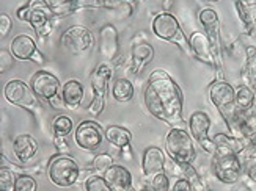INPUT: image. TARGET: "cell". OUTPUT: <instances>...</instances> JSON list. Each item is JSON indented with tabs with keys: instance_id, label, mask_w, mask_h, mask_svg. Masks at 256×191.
Segmentation results:
<instances>
[{
	"instance_id": "cell-1",
	"label": "cell",
	"mask_w": 256,
	"mask_h": 191,
	"mask_svg": "<svg viewBox=\"0 0 256 191\" xmlns=\"http://www.w3.org/2000/svg\"><path fill=\"white\" fill-rule=\"evenodd\" d=\"M144 107L150 113L165 124L180 127L182 124L184 94L173 78L164 69H154L143 91Z\"/></svg>"
},
{
	"instance_id": "cell-2",
	"label": "cell",
	"mask_w": 256,
	"mask_h": 191,
	"mask_svg": "<svg viewBox=\"0 0 256 191\" xmlns=\"http://www.w3.org/2000/svg\"><path fill=\"white\" fill-rule=\"evenodd\" d=\"M16 16L19 20L35 30L40 41H46L52 33V6L48 0H28L26 5L18 8Z\"/></svg>"
},
{
	"instance_id": "cell-3",
	"label": "cell",
	"mask_w": 256,
	"mask_h": 191,
	"mask_svg": "<svg viewBox=\"0 0 256 191\" xmlns=\"http://www.w3.org/2000/svg\"><path fill=\"white\" fill-rule=\"evenodd\" d=\"M165 149L172 160L178 165H192L196 159V151L190 133H187L182 127H172L165 138Z\"/></svg>"
},
{
	"instance_id": "cell-4",
	"label": "cell",
	"mask_w": 256,
	"mask_h": 191,
	"mask_svg": "<svg viewBox=\"0 0 256 191\" xmlns=\"http://www.w3.org/2000/svg\"><path fill=\"white\" fill-rule=\"evenodd\" d=\"M152 31L154 35L158 36L159 39L168 41L176 44L182 52H186L187 55H192L190 50V42L186 38L184 31L180 25L178 19L172 14V13H159L152 19Z\"/></svg>"
},
{
	"instance_id": "cell-5",
	"label": "cell",
	"mask_w": 256,
	"mask_h": 191,
	"mask_svg": "<svg viewBox=\"0 0 256 191\" xmlns=\"http://www.w3.org/2000/svg\"><path fill=\"white\" fill-rule=\"evenodd\" d=\"M48 176L57 187H71L80 176V168L70 154L54 155L48 165Z\"/></svg>"
},
{
	"instance_id": "cell-6",
	"label": "cell",
	"mask_w": 256,
	"mask_h": 191,
	"mask_svg": "<svg viewBox=\"0 0 256 191\" xmlns=\"http://www.w3.org/2000/svg\"><path fill=\"white\" fill-rule=\"evenodd\" d=\"M198 19L204 28L206 36L210 42V49L214 53L216 60V71H217V80H224V58H222V39H220V20L217 13L212 8H203L198 13Z\"/></svg>"
},
{
	"instance_id": "cell-7",
	"label": "cell",
	"mask_w": 256,
	"mask_h": 191,
	"mask_svg": "<svg viewBox=\"0 0 256 191\" xmlns=\"http://www.w3.org/2000/svg\"><path fill=\"white\" fill-rule=\"evenodd\" d=\"M115 67L108 63H101L92 75V89H93V100L88 105V113L98 118L102 113L106 107V99L108 93V82L114 75Z\"/></svg>"
},
{
	"instance_id": "cell-8",
	"label": "cell",
	"mask_w": 256,
	"mask_h": 191,
	"mask_svg": "<svg viewBox=\"0 0 256 191\" xmlns=\"http://www.w3.org/2000/svg\"><path fill=\"white\" fill-rule=\"evenodd\" d=\"M5 99L10 104H13L16 107H22L26 108L30 113H33L35 116H40L41 113V104L38 96L33 93V89L30 85H27L22 80H10L5 85L4 89Z\"/></svg>"
},
{
	"instance_id": "cell-9",
	"label": "cell",
	"mask_w": 256,
	"mask_h": 191,
	"mask_svg": "<svg viewBox=\"0 0 256 191\" xmlns=\"http://www.w3.org/2000/svg\"><path fill=\"white\" fill-rule=\"evenodd\" d=\"M209 97L212 100V104L216 105V108L220 111V115L224 116L228 126L231 119L238 113L236 89L225 80H216L209 86Z\"/></svg>"
},
{
	"instance_id": "cell-10",
	"label": "cell",
	"mask_w": 256,
	"mask_h": 191,
	"mask_svg": "<svg viewBox=\"0 0 256 191\" xmlns=\"http://www.w3.org/2000/svg\"><path fill=\"white\" fill-rule=\"evenodd\" d=\"M60 46L68 53L82 55L93 47V35L84 25H72L62 33Z\"/></svg>"
},
{
	"instance_id": "cell-11",
	"label": "cell",
	"mask_w": 256,
	"mask_h": 191,
	"mask_svg": "<svg viewBox=\"0 0 256 191\" xmlns=\"http://www.w3.org/2000/svg\"><path fill=\"white\" fill-rule=\"evenodd\" d=\"M106 138V132L94 121H84L74 132V141L84 151H96L101 148Z\"/></svg>"
},
{
	"instance_id": "cell-12",
	"label": "cell",
	"mask_w": 256,
	"mask_h": 191,
	"mask_svg": "<svg viewBox=\"0 0 256 191\" xmlns=\"http://www.w3.org/2000/svg\"><path fill=\"white\" fill-rule=\"evenodd\" d=\"M214 174L222 184L234 185L242 174V163L239 155H214Z\"/></svg>"
},
{
	"instance_id": "cell-13",
	"label": "cell",
	"mask_w": 256,
	"mask_h": 191,
	"mask_svg": "<svg viewBox=\"0 0 256 191\" xmlns=\"http://www.w3.org/2000/svg\"><path fill=\"white\" fill-rule=\"evenodd\" d=\"M188 129H190L192 138L202 146V148L214 155L216 154V144L209 138V129H210V118L204 111H195L188 119Z\"/></svg>"
},
{
	"instance_id": "cell-14",
	"label": "cell",
	"mask_w": 256,
	"mask_h": 191,
	"mask_svg": "<svg viewBox=\"0 0 256 191\" xmlns=\"http://www.w3.org/2000/svg\"><path fill=\"white\" fill-rule=\"evenodd\" d=\"M30 86L38 99L46 100V102L60 93V80L48 71H38L33 74L30 78Z\"/></svg>"
},
{
	"instance_id": "cell-15",
	"label": "cell",
	"mask_w": 256,
	"mask_h": 191,
	"mask_svg": "<svg viewBox=\"0 0 256 191\" xmlns=\"http://www.w3.org/2000/svg\"><path fill=\"white\" fill-rule=\"evenodd\" d=\"M120 53V41H118V30L115 25L107 24L99 30V55L106 60V63L116 61Z\"/></svg>"
},
{
	"instance_id": "cell-16",
	"label": "cell",
	"mask_w": 256,
	"mask_h": 191,
	"mask_svg": "<svg viewBox=\"0 0 256 191\" xmlns=\"http://www.w3.org/2000/svg\"><path fill=\"white\" fill-rule=\"evenodd\" d=\"M188 42H190V50H192L194 58H196L198 61H202L208 66L216 67L214 53H212V49H210V42L206 36V33L194 31L190 38H188Z\"/></svg>"
},
{
	"instance_id": "cell-17",
	"label": "cell",
	"mask_w": 256,
	"mask_h": 191,
	"mask_svg": "<svg viewBox=\"0 0 256 191\" xmlns=\"http://www.w3.org/2000/svg\"><path fill=\"white\" fill-rule=\"evenodd\" d=\"M143 174L146 179H152L158 174H162L165 170V155L158 146H150L143 152Z\"/></svg>"
},
{
	"instance_id": "cell-18",
	"label": "cell",
	"mask_w": 256,
	"mask_h": 191,
	"mask_svg": "<svg viewBox=\"0 0 256 191\" xmlns=\"http://www.w3.org/2000/svg\"><path fill=\"white\" fill-rule=\"evenodd\" d=\"M104 179L114 191H130L132 190V174L126 166L114 165L104 173Z\"/></svg>"
},
{
	"instance_id": "cell-19",
	"label": "cell",
	"mask_w": 256,
	"mask_h": 191,
	"mask_svg": "<svg viewBox=\"0 0 256 191\" xmlns=\"http://www.w3.org/2000/svg\"><path fill=\"white\" fill-rule=\"evenodd\" d=\"M152 58H154V49L148 42L132 44V50H130V72H132V75H138L144 67L151 63Z\"/></svg>"
},
{
	"instance_id": "cell-20",
	"label": "cell",
	"mask_w": 256,
	"mask_h": 191,
	"mask_svg": "<svg viewBox=\"0 0 256 191\" xmlns=\"http://www.w3.org/2000/svg\"><path fill=\"white\" fill-rule=\"evenodd\" d=\"M13 152L20 163H27L36 155L38 141L28 133H20L13 141Z\"/></svg>"
},
{
	"instance_id": "cell-21",
	"label": "cell",
	"mask_w": 256,
	"mask_h": 191,
	"mask_svg": "<svg viewBox=\"0 0 256 191\" xmlns=\"http://www.w3.org/2000/svg\"><path fill=\"white\" fill-rule=\"evenodd\" d=\"M10 52L13 53V57L16 60L32 61V58L35 57V53L38 52V46H36V42L33 41V38L27 35H18L10 44Z\"/></svg>"
},
{
	"instance_id": "cell-22",
	"label": "cell",
	"mask_w": 256,
	"mask_h": 191,
	"mask_svg": "<svg viewBox=\"0 0 256 191\" xmlns=\"http://www.w3.org/2000/svg\"><path fill=\"white\" fill-rule=\"evenodd\" d=\"M216 144L214 155H239L246 149V143L238 137H231L226 133H216L212 138Z\"/></svg>"
},
{
	"instance_id": "cell-23",
	"label": "cell",
	"mask_w": 256,
	"mask_h": 191,
	"mask_svg": "<svg viewBox=\"0 0 256 191\" xmlns=\"http://www.w3.org/2000/svg\"><path fill=\"white\" fill-rule=\"evenodd\" d=\"M84 97H85V88L79 80H74V78H71V80H68L63 85L62 99H63L66 108L77 110L82 105Z\"/></svg>"
},
{
	"instance_id": "cell-24",
	"label": "cell",
	"mask_w": 256,
	"mask_h": 191,
	"mask_svg": "<svg viewBox=\"0 0 256 191\" xmlns=\"http://www.w3.org/2000/svg\"><path fill=\"white\" fill-rule=\"evenodd\" d=\"M106 140L116 149H123L132 141V133L121 126H108L106 129Z\"/></svg>"
},
{
	"instance_id": "cell-25",
	"label": "cell",
	"mask_w": 256,
	"mask_h": 191,
	"mask_svg": "<svg viewBox=\"0 0 256 191\" xmlns=\"http://www.w3.org/2000/svg\"><path fill=\"white\" fill-rule=\"evenodd\" d=\"M136 94L134 83L126 77H118L112 85V97L116 102H129Z\"/></svg>"
},
{
	"instance_id": "cell-26",
	"label": "cell",
	"mask_w": 256,
	"mask_h": 191,
	"mask_svg": "<svg viewBox=\"0 0 256 191\" xmlns=\"http://www.w3.org/2000/svg\"><path fill=\"white\" fill-rule=\"evenodd\" d=\"M254 104V91L248 85H240L236 89V107L239 111H252Z\"/></svg>"
},
{
	"instance_id": "cell-27",
	"label": "cell",
	"mask_w": 256,
	"mask_h": 191,
	"mask_svg": "<svg viewBox=\"0 0 256 191\" xmlns=\"http://www.w3.org/2000/svg\"><path fill=\"white\" fill-rule=\"evenodd\" d=\"M244 78L253 91H256V47L247 49V58L246 64H244Z\"/></svg>"
},
{
	"instance_id": "cell-28",
	"label": "cell",
	"mask_w": 256,
	"mask_h": 191,
	"mask_svg": "<svg viewBox=\"0 0 256 191\" xmlns=\"http://www.w3.org/2000/svg\"><path fill=\"white\" fill-rule=\"evenodd\" d=\"M52 133L54 137L57 138H66L68 135L72 132V127H74V122L70 116L66 115H58L52 119Z\"/></svg>"
},
{
	"instance_id": "cell-29",
	"label": "cell",
	"mask_w": 256,
	"mask_h": 191,
	"mask_svg": "<svg viewBox=\"0 0 256 191\" xmlns=\"http://www.w3.org/2000/svg\"><path fill=\"white\" fill-rule=\"evenodd\" d=\"M110 166H114V159L110 154H99L96 155L94 159L92 160V165H90V170L92 171H99V173H106Z\"/></svg>"
},
{
	"instance_id": "cell-30",
	"label": "cell",
	"mask_w": 256,
	"mask_h": 191,
	"mask_svg": "<svg viewBox=\"0 0 256 191\" xmlns=\"http://www.w3.org/2000/svg\"><path fill=\"white\" fill-rule=\"evenodd\" d=\"M16 177L6 166L0 168V191H14Z\"/></svg>"
},
{
	"instance_id": "cell-31",
	"label": "cell",
	"mask_w": 256,
	"mask_h": 191,
	"mask_svg": "<svg viewBox=\"0 0 256 191\" xmlns=\"http://www.w3.org/2000/svg\"><path fill=\"white\" fill-rule=\"evenodd\" d=\"M85 190L86 191H114L107 184L104 176H92L85 182Z\"/></svg>"
},
{
	"instance_id": "cell-32",
	"label": "cell",
	"mask_w": 256,
	"mask_h": 191,
	"mask_svg": "<svg viewBox=\"0 0 256 191\" xmlns=\"http://www.w3.org/2000/svg\"><path fill=\"white\" fill-rule=\"evenodd\" d=\"M150 190L151 191H168L170 190V181L164 173L158 174L156 177L151 179L150 182Z\"/></svg>"
},
{
	"instance_id": "cell-33",
	"label": "cell",
	"mask_w": 256,
	"mask_h": 191,
	"mask_svg": "<svg viewBox=\"0 0 256 191\" xmlns=\"http://www.w3.org/2000/svg\"><path fill=\"white\" fill-rule=\"evenodd\" d=\"M14 60L16 58L13 57V53L8 52L6 49L0 50V72L5 74L6 71H10L14 64Z\"/></svg>"
},
{
	"instance_id": "cell-34",
	"label": "cell",
	"mask_w": 256,
	"mask_h": 191,
	"mask_svg": "<svg viewBox=\"0 0 256 191\" xmlns=\"http://www.w3.org/2000/svg\"><path fill=\"white\" fill-rule=\"evenodd\" d=\"M11 27H13V20H11V17L8 14L4 13L2 16H0V36L5 38L11 31Z\"/></svg>"
},
{
	"instance_id": "cell-35",
	"label": "cell",
	"mask_w": 256,
	"mask_h": 191,
	"mask_svg": "<svg viewBox=\"0 0 256 191\" xmlns=\"http://www.w3.org/2000/svg\"><path fill=\"white\" fill-rule=\"evenodd\" d=\"M172 191H194V190H192V184L188 182L186 177H181L174 182Z\"/></svg>"
},
{
	"instance_id": "cell-36",
	"label": "cell",
	"mask_w": 256,
	"mask_h": 191,
	"mask_svg": "<svg viewBox=\"0 0 256 191\" xmlns=\"http://www.w3.org/2000/svg\"><path fill=\"white\" fill-rule=\"evenodd\" d=\"M49 105H50L54 110H64V108H66V105H64V102H63V99H62V94H58V96H55L54 99H50V100H49Z\"/></svg>"
},
{
	"instance_id": "cell-37",
	"label": "cell",
	"mask_w": 256,
	"mask_h": 191,
	"mask_svg": "<svg viewBox=\"0 0 256 191\" xmlns=\"http://www.w3.org/2000/svg\"><path fill=\"white\" fill-rule=\"evenodd\" d=\"M120 155H121V159H124V160H132V148H130V144L124 146L123 149H120Z\"/></svg>"
},
{
	"instance_id": "cell-38",
	"label": "cell",
	"mask_w": 256,
	"mask_h": 191,
	"mask_svg": "<svg viewBox=\"0 0 256 191\" xmlns=\"http://www.w3.org/2000/svg\"><path fill=\"white\" fill-rule=\"evenodd\" d=\"M140 42H148V36H146V33H144V31H138L132 39V44H140Z\"/></svg>"
},
{
	"instance_id": "cell-39",
	"label": "cell",
	"mask_w": 256,
	"mask_h": 191,
	"mask_svg": "<svg viewBox=\"0 0 256 191\" xmlns=\"http://www.w3.org/2000/svg\"><path fill=\"white\" fill-rule=\"evenodd\" d=\"M54 143H55V146H57V149H60V151H62L63 154H66V152H68V148H66L64 138H57V137H55Z\"/></svg>"
},
{
	"instance_id": "cell-40",
	"label": "cell",
	"mask_w": 256,
	"mask_h": 191,
	"mask_svg": "<svg viewBox=\"0 0 256 191\" xmlns=\"http://www.w3.org/2000/svg\"><path fill=\"white\" fill-rule=\"evenodd\" d=\"M239 3H242L246 8H248L250 11L252 9H256V0H238Z\"/></svg>"
},
{
	"instance_id": "cell-41",
	"label": "cell",
	"mask_w": 256,
	"mask_h": 191,
	"mask_svg": "<svg viewBox=\"0 0 256 191\" xmlns=\"http://www.w3.org/2000/svg\"><path fill=\"white\" fill-rule=\"evenodd\" d=\"M32 61H35L36 64H44V63H46V58H44V55L38 50V52L35 53V57L32 58Z\"/></svg>"
},
{
	"instance_id": "cell-42",
	"label": "cell",
	"mask_w": 256,
	"mask_h": 191,
	"mask_svg": "<svg viewBox=\"0 0 256 191\" xmlns=\"http://www.w3.org/2000/svg\"><path fill=\"white\" fill-rule=\"evenodd\" d=\"M244 141H247V143L252 146V148H256V130H254L253 133H250L248 137H247L246 140H244Z\"/></svg>"
},
{
	"instance_id": "cell-43",
	"label": "cell",
	"mask_w": 256,
	"mask_h": 191,
	"mask_svg": "<svg viewBox=\"0 0 256 191\" xmlns=\"http://www.w3.org/2000/svg\"><path fill=\"white\" fill-rule=\"evenodd\" d=\"M248 177H250V181H253L256 184V165L253 168H250V171H248Z\"/></svg>"
},
{
	"instance_id": "cell-44",
	"label": "cell",
	"mask_w": 256,
	"mask_h": 191,
	"mask_svg": "<svg viewBox=\"0 0 256 191\" xmlns=\"http://www.w3.org/2000/svg\"><path fill=\"white\" fill-rule=\"evenodd\" d=\"M208 2H218V0H208Z\"/></svg>"
},
{
	"instance_id": "cell-45",
	"label": "cell",
	"mask_w": 256,
	"mask_h": 191,
	"mask_svg": "<svg viewBox=\"0 0 256 191\" xmlns=\"http://www.w3.org/2000/svg\"><path fill=\"white\" fill-rule=\"evenodd\" d=\"M140 191H151V190H146V188H143V190H140Z\"/></svg>"
},
{
	"instance_id": "cell-46",
	"label": "cell",
	"mask_w": 256,
	"mask_h": 191,
	"mask_svg": "<svg viewBox=\"0 0 256 191\" xmlns=\"http://www.w3.org/2000/svg\"><path fill=\"white\" fill-rule=\"evenodd\" d=\"M48 2H49V3H52V2H55V0H48Z\"/></svg>"
}]
</instances>
